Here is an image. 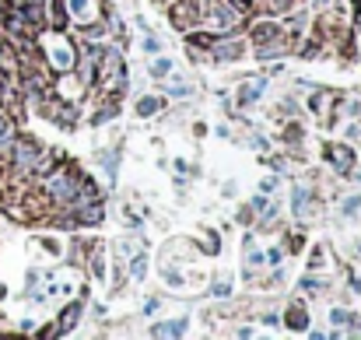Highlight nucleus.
<instances>
[{
    "instance_id": "9b49d317",
    "label": "nucleus",
    "mask_w": 361,
    "mask_h": 340,
    "mask_svg": "<svg viewBox=\"0 0 361 340\" xmlns=\"http://www.w3.org/2000/svg\"><path fill=\"white\" fill-rule=\"evenodd\" d=\"M291 204H295V211H302V207L309 204V193H305V190H295V197H291Z\"/></svg>"
},
{
    "instance_id": "6e6552de",
    "label": "nucleus",
    "mask_w": 361,
    "mask_h": 340,
    "mask_svg": "<svg viewBox=\"0 0 361 340\" xmlns=\"http://www.w3.org/2000/svg\"><path fill=\"white\" fill-rule=\"evenodd\" d=\"M71 11H74L78 21H92L95 18V4H88V0H71Z\"/></svg>"
},
{
    "instance_id": "2eb2a0df",
    "label": "nucleus",
    "mask_w": 361,
    "mask_h": 340,
    "mask_svg": "<svg viewBox=\"0 0 361 340\" xmlns=\"http://www.w3.org/2000/svg\"><path fill=\"white\" fill-rule=\"evenodd\" d=\"M4 63H7V56H4V42H0V67H4Z\"/></svg>"
},
{
    "instance_id": "1a4fd4ad",
    "label": "nucleus",
    "mask_w": 361,
    "mask_h": 340,
    "mask_svg": "<svg viewBox=\"0 0 361 340\" xmlns=\"http://www.w3.org/2000/svg\"><path fill=\"white\" fill-rule=\"evenodd\" d=\"M288 327H291V330H305V327H309V312L295 305V309L288 312Z\"/></svg>"
},
{
    "instance_id": "7ed1b4c3",
    "label": "nucleus",
    "mask_w": 361,
    "mask_h": 340,
    "mask_svg": "<svg viewBox=\"0 0 361 340\" xmlns=\"http://www.w3.org/2000/svg\"><path fill=\"white\" fill-rule=\"evenodd\" d=\"M102 60H106V88L113 92V88H120L123 85V63H120V53H113V49H106L102 53Z\"/></svg>"
},
{
    "instance_id": "39448f33",
    "label": "nucleus",
    "mask_w": 361,
    "mask_h": 340,
    "mask_svg": "<svg viewBox=\"0 0 361 340\" xmlns=\"http://www.w3.org/2000/svg\"><path fill=\"white\" fill-rule=\"evenodd\" d=\"M263 88H267V81H249V85H242V88H239V102H242V106L256 102V99L263 95Z\"/></svg>"
},
{
    "instance_id": "20e7f679",
    "label": "nucleus",
    "mask_w": 361,
    "mask_h": 340,
    "mask_svg": "<svg viewBox=\"0 0 361 340\" xmlns=\"http://www.w3.org/2000/svg\"><path fill=\"white\" fill-rule=\"evenodd\" d=\"M326 158L341 169V172H348L351 169V151L348 147H341V144H334V147H326Z\"/></svg>"
},
{
    "instance_id": "f8f14e48",
    "label": "nucleus",
    "mask_w": 361,
    "mask_h": 340,
    "mask_svg": "<svg viewBox=\"0 0 361 340\" xmlns=\"http://www.w3.org/2000/svg\"><path fill=\"white\" fill-rule=\"evenodd\" d=\"M154 109H158V102H154V99H147V102H140V106H137V113L140 116H151Z\"/></svg>"
},
{
    "instance_id": "f03ea898",
    "label": "nucleus",
    "mask_w": 361,
    "mask_h": 340,
    "mask_svg": "<svg viewBox=\"0 0 361 340\" xmlns=\"http://www.w3.org/2000/svg\"><path fill=\"white\" fill-rule=\"evenodd\" d=\"M11 154H14L18 172H28V169L35 165V158H39V147H35L32 140H14V144H11Z\"/></svg>"
},
{
    "instance_id": "0eeeda50",
    "label": "nucleus",
    "mask_w": 361,
    "mask_h": 340,
    "mask_svg": "<svg viewBox=\"0 0 361 340\" xmlns=\"http://www.w3.org/2000/svg\"><path fill=\"white\" fill-rule=\"evenodd\" d=\"M211 46H214V60H235L242 53V42H225V46L211 42Z\"/></svg>"
},
{
    "instance_id": "4468645a",
    "label": "nucleus",
    "mask_w": 361,
    "mask_h": 340,
    "mask_svg": "<svg viewBox=\"0 0 361 340\" xmlns=\"http://www.w3.org/2000/svg\"><path fill=\"white\" fill-rule=\"evenodd\" d=\"M0 137H14V130H11V119H7V116H0Z\"/></svg>"
},
{
    "instance_id": "f257e3e1",
    "label": "nucleus",
    "mask_w": 361,
    "mask_h": 340,
    "mask_svg": "<svg viewBox=\"0 0 361 340\" xmlns=\"http://www.w3.org/2000/svg\"><path fill=\"white\" fill-rule=\"evenodd\" d=\"M78 186H81V183H74V176H71V172H56V176H49V179H46L49 197H53V200H60V204H67V200L78 193Z\"/></svg>"
},
{
    "instance_id": "ddd939ff",
    "label": "nucleus",
    "mask_w": 361,
    "mask_h": 340,
    "mask_svg": "<svg viewBox=\"0 0 361 340\" xmlns=\"http://www.w3.org/2000/svg\"><path fill=\"white\" fill-rule=\"evenodd\" d=\"M169 71H172V63H169V60H158V63L151 67V74H158V78H161V74H169Z\"/></svg>"
},
{
    "instance_id": "9d476101",
    "label": "nucleus",
    "mask_w": 361,
    "mask_h": 340,
    "mask_svg": "<svg viewBox=\"0 0 361 340\" xmlns=\"http://www.w3.org/2000/svg\"><path fill=\"white\" fill-rule=\"evenodd\" d=\"M176 25H179V28H190V25H193V4H183V7L176 11Z\"/></svg>"
},
{
    "instance_id": "423d86ee",
    "label": "nucleus",
    "mask_w": 361,
    "mask_h": 340,
    "mask_svg": "<svg viewBox=\"0 0 361 340\" xmlns=\"http://www.w3.org/2000/svg\"><path fill=\"white\" fill-rule=\"evenodd\" d=\"M151 334H154V337H158V334H161V337H179V334H186V320H169V323L154 327Z\"/></svg>"
}]
</instances>
